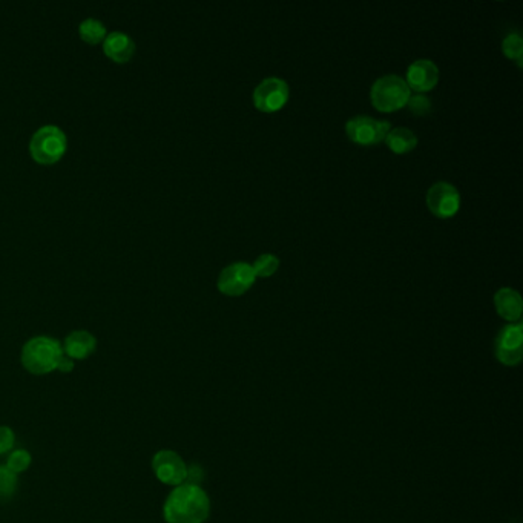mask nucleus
Instances as JSON below:
<instances>
[{
  "mask_svg": "<svg viewBox=\"0 0 523 523\" xmlns=\"http://www.w3.org/2000/svg\"><path fill=\"white\" fill-rule=\"evenodd\" d=\"M68 146L66 133L56 124H45L32 133L30 152L40 165H54L64 157Z\"/></svg>",
  "mask_w": 523,
  "mask_h": 523,
  "instance_id": "4",
  "label": "nucleus"
},
{
  "mask_svg": "<svg viewBox=\"0 0 523 523\" xmlns=\"http://www.w3.org/2000/svg\"><path fill=\"white\" fill-rule=\"evenodd\" d=\"M32 458L30 451L27 450H16L10 454V458L6 460V468L14 473V475H21L23 471H27L31 465Z\"/></svg>",
  "mask_w": 523,
  "mask_h": 523,
  "instance_id": "19",
  "label": "nucleus"
},
{
  "mask_svg": "<svg viewBox=\"0 0 523 523\" xmlns=\"http://www.w3.org/2000/svg\"><path fill=\"white\" fill-rule=\"evenodd\" d=\"M407 86L410 91H416L417 94H425L432 91L439 81L438 64L430 59L415 60L407 70Z\"/></svg>",
  "mask_w": 523,
  "mask_h": 523,
  "instance_id": "11",
  "label": "nucleus"
},
{
  "mask_svg": "<svg viewBox=\"0 0 523 523\" xmlns=\"http://www.w3.org/2000/svg\"><path fill=\"white\" fill-rule=\"evenodd\" d=\"M288 96H290V88L287 81L279 77H267L253 90L252 99L258 111L270 114L277 113L281 107H286Z\"/></svg>",
  "mask_w": 523,
  "mask_h": 523,
  "instance_id": "6",
  "label": "nucleus"
},
{
  "mask_svg": "<svg viewBox=\"0 0 523 523\" xmlns=\"http://www.w3.org/2000/svg\"><path fill=\"white\" fill-rule=\"evenodd\" d=\"M255 273L252 264L244 262H232L226 266L219 277V290L226 296H241L255 284Z\"/></svg>",
  "mask_w": 523,
  "mask_h": 523,
  "instance_id": "9",
  "label": "nucleus"
},
{
  "mask_svg": "<svg viewBox=\"0 0 523 523\" xmlns=\"http://www.w3.org/2000/svg\"><path fill=\"white\" fill-rule=\"evenodd\" d=\"M425 201L430 212L438 219H451L459 210L460 193L451 183L438 182L428 189Z\"/></svg>",
  "mask_w": 523,
  "mask_h": 523,
  "instance_id": "10",
  "label": "nucleus"
},
{
  "mask_svg": "<svg viewBox=\"0 0 523 523\" xmlns=\"http://www.w3.org/2000/svg\"><path fill=\"white\" fill-rule=\"evenodd\" d=\"M17 475L11 473L6 467H0V497L13 496L16 493Z\"/></svg>",
  "mask_w": 523,
  "mask_h": 523,
  "instance_id": "20",
  "label": "nucleus"
},
{
  "mask_svg": "<svg viewBox=\"0 0 523 523\" xmlns=\"http://www.w3.org/2000/svg\"><path fill=\"white\" fill-rule=\"evenodd\" d=\"M410 88L406 81L396 74H387L374 81L370 90V99L376 111L395 113L404 107L410 99Z\"/></svg>",
  "mask_w": 523,
  "mask_h": 523,
  "instance_id": "3",
  "label": "nucleus"
},
{
  "mask_svg": "<svg viewBox=\"0 0 523 523\" xmlns=\"http://www.w3.org/2000/svg\"><path fill=\"white\" fill-rule=\"evenodd\" d=\"M79 32H81V38L91 45L103 42L107 38V28L103 25V21L94 19V17H88L81 21Z\"/></svg>",
  "mask_w": 523,
  "mask_h": 523,
  "instance_id": "16",
  "label": "nucleus"
},
{
  "mask_svg": "<svg viewBox=\"0 0 523 523\" xmlns=\"http://www.w3.org/2000/svg\"><path fill=\"white\" fill-rule=\"evenodd\" d=\"M494 353L499 363L508 367L519 365L523 358L522 322H510L497 333Z\"/></svg>",
  "mask_w": 523,
  "mask_h": 523,
  "instance_id": "7",
  "label": "nucleus"
},
{
  "mask_svg": "<svg viewBox=\"0 0 523 523\" xmlns=\"http://www.w3.org/2000/svg\"><path fill=\"white\" fill-rule=\"evenodd\" d=\"M406 107L415 116H425L432 111V100L425 94H416V96H410Z\"/></svg>",
  "mask_w": 523,
  "mask_h": 523,
  "instance_id": "21",
  "label": "nucleus"
},
{
  "mask_svg": "<svg viewBox=\"0 0 523 523\" xmlns=\"http://www.w3.org/2000/svg\"><path fill=\"white\" fill-rule=\"evenodd\" d=\"M502 51L508 59L516 60L519 66H522L523 39L519 32H511L503 39Z\"/></svg>",
  "mask_w": 523,
  "mask_h": 523,
  "instance_id": "18",
  "label": "nucleus"
},
{
  "mask_svg": "<svg viewBox=\"0 0 523 523\" xmlns=\"http://www.w3.org/2000/svg\"><path fill=\"white\" fill-rule=\"evenodd\" d=\"M152 470L155 477L165 485L176 488L187 481L186 462L172 450H160L154 454Z\"/></svg>",
  "mask_w": 523,
  "mask_h": 523,
  "instance_id": "8",
  "label": "nucleus"
},
{
  "mask_svg": "<svg viewBox=\"0 0 523 523\" xmlns=\"http://www.w3.org/2000/svg\"><path fill=\"white\" fill-rule=\"evenodd\" d=\"M210 514L208 493L195 484H182L172 490L163 505L167 523H204Z\"/></svg>",
  "mask_w": 523,
  "mask_h": 523,
  "instance_id": "1",
  "label": "nucleus"
},
{
  "mask_svg": "<svg viewBox=\"0 0 523 523\" xmlns=\"http://www.w3.org/2000/svg\"><path fill=\"white\" fill-rule=\"evenodd\" d=\"M74 367H75L74 361H73V359L71 358H68L66 355H64V356H62V359H60L59 367H57V370H59V372H62V373H71V372L74 370Z\"/></svg>",
  "mask_w": 523,
  "mask_h": 523,
  "instance_id": "23",
  "label": "nucleus"
},
{
  "mask_svg": "<svg viewBox=\"0 0 523 523\" xmlns=\"http://www.w3.org/2000/svg\"><path fill=\"white\" fill-rule=\"evenodd\" d=\"M391 124L387 120H376L369 116H356L346 124V133L353 143L361 146H373L385 141L390 133Z\"/></svg>",
  "mask_w": 523,
  "mask_h": 523,
  "instance_id": "5",
  "label": "nucleus"
},
{
  "mask_svg": "<svg viewBox=\"0 0 523 523\" xmlns=\"http://www.w3.org/2000/svg\"><path fill=\"white\" fill-rule=\"evenodd\" d=\"M252 269H253L255 277H272L279 269V258L277 255H273V253H262L252 264Z\"/></svg>",
  "mask_w": 523,
  "mask_h": 523,
  "instance_id": "17",
  "label": "nucleus"
},
{
  "mask_svg": "<svg viewBox=\"0 0 523 523\" xmlns=\"http://www.w3.org/2000/svg\"><path fill=\"white\" fill-rule=\"evenodd\" d=\"M494 307L503 320L508 322H519L523 312V299L514 288H499L494 295Z\"/></svg>",
  "mask_w": 523,
  "mask_h": 523,
  "instance_id": "12",
  "label": "nucleus"
},
{
  "mask_svg": "<svg viewBox=\"0 0 523 523\" xmlns=\"http://www.w3.org/2000/svg\"><path fill=\"white\" fill-rule=\"evenodd\" d=\"M417 135L408 128H391L385 137V143L395 154H407L416 150Z\"/></svg>",
  "mask_w": 523,
  "mask_h": 523,
  "instance_id": "15",
  "label": "nucleus"
},
{
  "mask_svg": "<svg viewBox=\"0 0 523 523\" xmlns=\"http://www.w3.org/2000/svg\"><path fill=\"white\" fill-rule=\"evenodd\" d=\"M64 347L56 338L34 337L21 348L23 369L36 376L53 373L64 356Z\"/></svg>",
  "mask_w": 523,
  "mask_h": 523,
  "instance_id": "2",
  "label": "nucleus"
},
{
  "mask_svg": "<svg viewBox=\"0 0 523 523\" xmlns=\"http://www.w3.org/2000/svg\"><path fill=\"white\" fill-rule=\"evenodd\" d=\"M16 443V434L6 425H0V454L8 453Z\"/></svg>",
  "mask_w": 523,
  "mask_h": 523,
  "instance_id": "22",
  "label": "nucleus"
},
{
  "mask_svg": "<svg viewBox=\"0 0 523 523\" xmlns=\"http://www.w3.org/2000/svg\"><path fill=\"white\" fill-rule=\"evenodd\" d=\"M103 51L114 62L124 64L135 53V43L126 32H109V34H107L105 40H103Z\"/></svg>",
  "mask_w": 523,
  "mask_h": 523,
  "instance_id": "14",
  "label": "nucleus"
},
{
  "mask_svg": "<svg viewBox=\"0 0 523 523\" xmlns=\"http://www.w3.org/2000/svg\"><path fill=\"white\" fill-rule=\"evenodd\" d=\"M64 353L73 361H81L96 352L97 339L92 333L86 330H75L64 339Z\"/></svg>",
  "mask_w": 523,
  "mask_h": 523,
  "instance_id": "13",
  "label": "nucleus"
}]
</instances>
